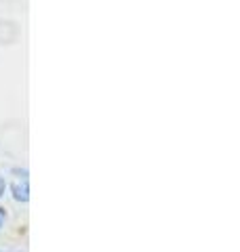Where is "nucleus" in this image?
Wrapping results in <instances>:
<instances>
[{"mask_svg":"<svg viewBox=\"0 0 240 252\" xmlns=\"http://www.w3.org/2000/svg\"><path fill=\"white\" fill-rule=\"evenodd\" d=\"M6 187H9V185H6V181H4L2 177H0V198H2V195H4V191H6Z\"/></svg>","mask_w":240,"mask_h":252,"instance_id":"nucleus-3","label":"nucleus"},{"mask_svg":"<svg viewBox=\"0 0 240 252\" xmlns=\"http://www.w3.org/2000/svg\"><path fill=\"white\" fill-rule=\"evenodd\" d=\"M11 191H13V198H15V200L26 204V202L30 200V185H28V179H17V181H13Z\"/></svg>","mask_w":240,"mask_h":252,"instance_id":"nucleus-1","label":"nucleus"},{"mask_svg":"<svg viewBox=\"0 0 240 252\" xmlns=\"http://www.w3.org/2000/svg\"><path fill=\"white\" fill-rule=\"evenodd\" d=\"M4 223H6V210H4V206H0V229L4 227Z\"/></svg>","mask_w":240,"mask_h":252,"instance_id":"nucleus-2","label":"nucleus"}]
</instances>
